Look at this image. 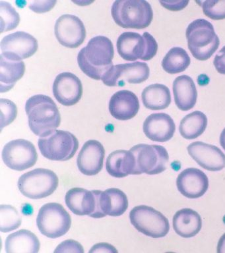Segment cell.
<instances>
[{"label": "cell", "mask_w": 225, "mask_h": 253, "mask_svg": "<svg viewBox=\"0 0 225 253\" xmlns=\"http://www.w3.org/2000/svg\"><path fill=\"white\" fill-rule=\"evenodd\" d=\"M139 110V100L137 96L131 91H118L110 98V113L116 120H131L137 115Z\"/></svg>", "instance_id": "21"}, {"label": "cell", "mask_w": 225, "mask_h": 253, "mask_svg": "<svg viewBox=\"0 0 225 253\" xmlns=\"http://www.w3.org/2000/svg\"><path fill=\"white\" fill-rule=\"evenodd\" d=\"M217 253H225V233L219 239L217 245Z\"/></svg>", "instance_id": "40"}, {"label": "cell", "mask_w": 225, "mask_h": 253, "mask_svg": "<svg viewBox=\"0 0 225 253\" xmlns=\"http://www.w3.org/2000/svg\"><path fill=\"white\" fill-rule=\"evenodd\" d=\"M160 3L164 7L177 11L183 9L189 3L188 0H161Z\"/></svg>", "instance_id": "37"}, {"label": "cell", "mask_w": 225, "mask_h": 253, "mask_svg": "<svg viewBox=\"0 0 225 253\" xmlns=\"http://www.w3.org/2000/svg\"><path fill=\"white\" fill-rule=\"evenodd\" d=\"M185 35L189 51L198 60L210 58L220 44L212 24L205 19L191 22L187 28Z\"/></svg>", "instance_id": "4"}, {"label": "cell", "mask_w": 225, "mask_h": 253, "mask_svg": "<svg viewBox=\"0 0 225 253\" xmlns=\"http://www.w3.org/2000/svg\"><path fill=\"white\" fill-rule=\"evenodd\" d=\"M135 160L134 175H157L167 169L169 153L163 146L139 144L130 150Z\"/></svg>", "instance_id": "9"}, {"label": "cell", "mask_w": 225, "mask_h": 253, "mask_svg": "<svg viewBox=\"0 0 225 253\" xmlns=\"http://www.w3.org/2000/svg\"><path fill=\"white\" fill-rule=\"evenodd\" d=\"M202 219L196 211L183 209L178 211L173 217V228L183 238H191L200 231Z\"/></svg>", "instance_id": "23"}, {"label": "cell", "mask_w": 225, "mask_h": 253, "mask_svg": "<svg viewBox=\"0 0 225 253\" xmlns=\"http://www.w3.org/2000/svg\"><path fill=\"white\" fill-rule=\"evenodd\" d=\"M22 218L15 208L10 205L0 206V231L8 233L19 228Z\"/></svg>", "instance_id": "31"}, {"label": "cell", "mask_w": 225, "mask_h": 253, "mask_svg": "<svg viewBox=\"0 0 225 253\" xmlns=\"http://www.w3.org/2000/svg\"><path fill=\"white\" fill-rule=\"evenodd\" d=\"M0 31L4 33L15 29L20 22V16L7 1H0Z\"/></svg>", "instance_id": "32"}, {"label": "cell", "mask_w": 225, "mask_h": 253, "mask_svg": "<svg viewBox=\"0 0 225 253\" xmlns=\"http://www.w3.org/2000/svg\"><path fill=\"white\" fill-rule=\"evenodd\" d=\"M105 150L96 140H90L84 144L78 154L77 164L80 171L86 175H95L103 167Z\"/></svg>", "instance_id": "18"}, {"label": "cell", "mask_w": 225, "mask_h": 253, "mask_svg": "<svg viewBox=\"0 0 225 253\" xmlns=\"http://www.w3.org/2000/svg\"><path fill=\"white\" fill-rule=\"evenodd\" d=\"M56 2V0H35L29 3V7L36 13H46L54 7Z\"/></svg>", "instance_id": "36"}, {"label": "cell", "mask_w": 225, "mask_h": 253, "mask_svg": "<svg viewBox=\"0 0 225 253\" xmlns=\"http://www.w3.org/2000/svg\"><path fill=\"white\" fill-rule=\"evenodd\" d=\"M190 62V57L184 49L174 47L164 57L162 67L166 72L170 74H177L184 71Z\"/></svg>", "instance_id": "30"}, {"label": "cell", "mask_w": 225, "mask_h": 253, "mask_svg": "<svg viewBox=\"0 0 225 253\" xmlns=\"http://www.w3.org/2000/svg\"><path fill=\"white\" fill-rule=\"evenodd\" d=\"M220 144L223 149L225 150V128L223 130L220 136Z\"/></svg>", "instance_id": "41"}, {"label": "cell", "mask_w": 225, "mask_h": 253, "mask_svg": "<svg viewBox=\"0 0 225 253\" xmlns=\"http://www.w3.org/2000/svg\"><path fill=\"white\" fill-rule=\"evenodd\" d=\"M99 201L100 209L105 216H120L128 207L127 196L121 190L116 188L100 192Z\"/></svg>", "instance_id": "26"}, {"label": "cell", "mask_w": 225, "mask_h": 253, "mask_svg": "<svg viewBox=\"0 0 225 253\" xmlns=\"http://www.w3.org/2000/svg\"><path fill=\"white\" fill-rule=\"evenodd\" d=\"M150 69L146 63L136 62L113 65L102 77L108 86H123L126 83L139 84L149 78Z\"/></svg>", "instance_id": "13"}, {"label": "cell", "mask_w": 225, "mask_h": 253, "mask_svg": "<svg viewBox=\"0 0 225 253\" xmlns=\"http://www.w3.org/2000/svg\"><path fill=\"white\" fill-rule=\"evenodd\" d=\"M2 159L11 169L23 171L35 165L38 154L34 144L25 139L11 140L2 150Z\"/></svg>", "instance_id": "11"}, {"label": "cell", "mask_w": 225, "mask_h": 253, "mask_svg": "<svg viewBox=\"0 0 225 253\" xmlns=\"http://www.w3.org/2000/svg\"><path fill=\"white\" fill-rule=\"evenodd\" d=\"M25 111L29 126L36 135H48L60 126L61 116L56 103L46 95H35L27 101Z\"/></svg>", "instance_id": "2"}, {"label": "cell", "mask_w": 225, "mask_h": 253, "mask_svg": "<svg viewBox=\"0 0 225 253\" xmlns=\"http://www.w3.org/2000/svg\"><path fill=\"white\" fill-rule=\"evenodd\" d=\"M114 53L113 43L108 38L104 36L93 37L79 52V66L90 78L102 80L105 73L113 66Z\"/></svg>", "instance_id": "1"}, {"label": "cell", "mask_w": 225, "mask_h": 253, "mask_svg": "<svg viewBox=\"0 0 225 253\" xmlns=\"http://www.w3.org/2000/svg\"><path fill=\"white\" fill-rule=\"evenodd\" d=\"M200 3L203 13L210 19H225V0H206Z\"/></svg>", "instance_id": "33"}, {"label": "cell", "mask_w": 225, "mask_h": 253, "mask_svg": "<svg viewBox=\"0 0 225 253\" xmlns=\"http://www.w3.org/2000/svg\"><path fill=\"white\" fill-rule=\"evenodd\" d=\"M187 149L189 156L203 169L218 171L225 168V154L216 146L194 142Z\"/></svg>", "instance_id": "17"}, {"label": "cell", "mask_w": 225, "mask_h": 253, "mask_svg": "<svg viewBox=\"0 0 225 253\" xmlns=\"http://www.w3.org/2000/svg\"><path fill=\"white\" fill-rule=\"evenodd\" d=\"M116 253L118 251L112 245L106 243L94 245L90 251V253Z\"/></svg>", "instance_id": "39"}, {"label": "cell", "mask_w": 225, "mask_h": 253, "mask_svg": "<svg viewBox=\"0 0 225 253\" xmlns=\"http://www.w3.org/2000/svg\"><path fill=\"white\" fill-rule=\"evenodd\" d=\"M55 253H84V250L82 245L78 241L72 240H66L59 245Z\"/></svg>", "instance_id": "35"}, {"label": "cell", "mask_w": 225, "mask_h": 253, "mask_svg": "<svg viewBox=\"0 0 225 253\" xmlns=\"http://www.w3.org/2000/svg\"><path fill=\"white\" fill-rule=\"evenodd\" d=\"M178 189L188 199H197L205 195L209 188V179L204 172L197 168H187L177 179Z\"/></svg>", "instance_id": "19"}, {"label": "cell", "mask_w": 225, "mask_h": 253, "mask_svg": "<svg viewBox=\"0 0 225 253\" xmlns=\"http://www.w3.org/2000/svg\"><path fill=\"white\" fill-rule=\"evenodd\" d=\"M39 150L47 159L67 161L73 158L79 148L78 138L72 132L55 130L39 139Z\"/></svg>", "instance_id": "7"}, {"label": "cell", "mask_w": 225, "mask_h": 253, "mask_svg": "<svg viewBox=\"0 0 225 253\" xmlns=\"http://www.w3.org/2000/svg\"><path fill=\"white\" fill-rule=\"evenodd\" d=\"M215 69L221 74L225 75V45L215 55L214 61Z\"/></svg>", "instance_id": "38"}, {"label": "cell", "mask_w": 225, "mask_h": 253, "mask_svg": "<svg viewBox=\"0 0 225 253\" xmlns=\"http://www.w3.org/2000/svg\"><path fill=\"white\" fill-rule=\"evenodd\" d=\"M37 225L45 236L56 239L68 232L72 218L60 204L48 203L41 208L37 217Z\"/></svg>", "instance_id": "8"}, {"label": "cell", "mask_w": 225, "mask_h": 253, "mask_svg": "<svg viewBox=\"0 0 225 253\" xmlns=\"http://www.w3.org/2000/svg\"><path fill=\"white\" fill-rule=\"evenodd\" d=\"M100 191H90L83 188H73L67 192L65 201L67 207L75 214L89 215L93 218H102L105 215L100 207Z\"/></svg>", "instance_id": "12"}, {"label": "cell", "mask_w": 225, "mask_h": 253, "mask_svg": "<svg viewBox=\"0 0 225 253\" xmlns=\"http://www.w3.org/2000/svg\"><path fill=\"white\" fill-rule=\"evenodd\" d=\"M53 94L61 104L65 106H74L82 98V81L72 73H60L54 81Z\"/></svg>", "instance_id": "16"}, {"label": "cell", "mask_w": 225, "mask_h": 253, "mask_svg": "<svg viewBox=\"0 0 225 253\" xmlns=\"http://www.w3.org/2000/svg\"><path fill=\"white\" fill-rule=\"evenodd\" d=\"M173 93L175 104L179 110L186 112L196 104L197 92L193 79L187 75H181L173 83Z\"/></svg>", "instance_id": "22"}, {"label": "cell", "mask_w": 225, "mask_h": 253, "mask_svg": "<svg viewBox=\"0 0 225 253\" xmlns=\"http://www.w3.org/2000/svg\"><path fill=\"white\" fill-rule=\"evenodd\" d=\"M135 168V157L130 150H116L110 154L106 159V171L114 177L134 175Z\"/></svg>", "instance_id": "24"}, {"label": "cell", "mask_w": 225, "mask_h": 253, "mask_svg": "<svg viewBox=\"0 0 225 253\" xmlns=\"http://www.w3.org/2000/svg\"><path fill=\"white\" fill-rule=\"evenodd\" d=\"M58 176L54 171L38 168L21 175L17 185L25 197L41 199L52 195L58 187Z\"/></svg>", "instance_id": "6"}, {"label": "cell", "mask_w": 225, "mask_h": 253, "mask_svg": "<svg viewBox=\"0 0 225 253\" xmlns=\"http://www.w3.org/2000/svg\"><path fill=\"white\" fill-rule=\"evenodd\" d=\"M143 132L153 141L165 142L173 137L176 126L173 119L165 113L153 114L143 123Z\"/></svg>", "instance_id": "20"}, {"label": "cell", "mask_w": 225, "mask_h": 253, "mask_svg": "<svg viewBox=\"0 0 225 253\" xmlns=\"http://www.w3.org/2000/svg\"><path fill=\"white\" fill-rule=\"evenodd\" d=\"M207 118L203 112L195 111L181 120L179 131L185 139H194L204 132L207 126Z\"/></svg>", "instance_id": "29"}, {"label": "cell", "mask_w": 225, "mask_h": 253, "mask_svg": "<svg viewBox=\"0 0 225 253\" xmlns=\"http://www.w3.org/2000/svg\"><path fill=\"white\" fill-rule=\"evenodd\" d=\"M130 219L137 230L152 238H161L169 233V219L159 211L148 206L134 208L130 211Z\"/></svg>", "instance_id": "10"}, {"label": "cell", "mask_w": 225, "mask_h": 253, "mask_svg": "<svg viewBox=\"0 0 225 253\" xmlns=\"http://www.w3.org/2000/svg\"><path fill=\"white\" fill-rule=\"evenodd\" d=\"M117 50L122 58L127 61L138 59L150 60L157 54L158 44L151 35L144 33L143 35L133 32H126L118 37Z\"/></svg>", "instance_id": "5"}, {"label": "cell", "mask_w": 225, "mask_h": 253, "mask_svg": "<svg viewBox=\"0 0 225 253\" xmlns=\"http://www.w3.org/2000/svg\"><path fill=\"white\" fill-rule=\"evenodd\" d=\"M54 32L59 42L70 48L80 46L86 37V27L82 20L69 14L60 16L57 19Z\"/></svg>", "instance_id": "15"}, {"label": "cell", "mask_w": 225, "mask_h": 253, "mask_svg": "<svg viewBox=\"0 0 225 253\" xmlns=\"http://www.w3.org/2000/svg\"><path fill=\"white\" fill-rule=\"evenodd\" d=\"M0 110H1V118H0V126L1 130L3 128L11 124L17 118V108L16 105L12 101L8 99H0Z\"/></svg>", "instance_id": "34"}, {"label": "cell", "mask_w": 225, "mask_h": 253, "mask_svg": "<svg viewBox=\"0 0 225 253\" xmlns=\"http://www.w3.org/2000/svg\"><path fill=\"white\" fill-rule=\"evenodd\" d=\"M111 13L115 23L125 29H145L153 18L151 5L145 0H116Z\"/></svg>", "instance_id": "3"}, {"label": "cell", "mask_w": 225, "mask_h": 253, "mask_svg": "<svg viewBox=\"0 0 225 253\" xmlns=\"http://www.w3.org/2000/svg\"><path fill=\"white\" fill-rule=\"evenodd\" d=\"M141 98L146 108L151 110H165L171 103V91L164 84H151L144 88Z\"/></svg>", "instance_id": "28"}, {"label": "cell", "mask_w": 225, "mask_h": 253, "mask_svg": "<svg viewBox=\"0 0 225 253\" xmlns=\"http://www.w3.org/2000/svg\"><path fill=\"white\" fill-rule=\"evenodd\" d=\"M38 237L27 229L11 233L5 240L7 253H37L40 250Z\"/></svg>", "instance_id": "25"}, {"label": "cell", "mask_w": 225, "mask_h": 253, "mask_svg": "<svg viewBox=\"0 0 225 253\" xmlns=\"http://www.w3.org/2000/svg\"><path fill=\"white\" fill-rule=\"evenodd\" d=\"M25 71L23 61L11 60L0 55V92H7L22 78Z\"/></svg>", "instance_id": "27"}, {"label": "cell", "mask_w": 225, "mask_h": 253, "mask_svg": "<svg viewBox=\"0 0 225 253\" xmlns=\"http://www.w3.org/2000/svg\"><path fill=\"white\" fill-rule=\"evenodd\" d=\"M1 54L11 60L22 61L34 55L38 49V41L30 34L23 31L5 36L1 40Z\"/></svg>", "instance_id": "14"}]
</instances>
